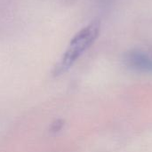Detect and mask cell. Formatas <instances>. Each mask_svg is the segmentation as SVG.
<instances>
[{
	"label": "cell",
	"mask_w": 152,
	"mask_h": 152,
	"mask_svg": "<svg viewBox=\"0 0 152 152\" xmlns=\"http://www.w3.org/2000/svg\"><path fill=\"white\" fill-rule=\"evenodd\" d=\"M126 65L137 72L152 73V57L141 51H131L125 56Z\"/></svg>",
	"instance_id": "2"
},
{
	"label": "cell",
	"mask_w": 152,
	"mask_h": 152,
	"mask_svg": "<svg viewBox=\"0 0 152 152\" xmlns=\"http://www.w3.org/2000/svg\"><path fill=\"white\" fill-rule=\"evenodd\" d=\"M101 24L94 20L80 29L70 40L66 51L54 65L53 76L59 77L67 72L81 55L94 43L100 33Z\"/></svg>",
	"instance_id": "1"
},
{
	"label": "cell",
	"mask_w": 152,
	"mask_h": 152,
	"mask_svg": "<svg viewBox=\"0 0 152 152\" xmlns=\"http://www.w3.org/2000/svg\"><path fill=\"white\" fill-rule=\"evenodd\" d=\"M63 126H64V121L62 119H56L55 121H53L51 124L50 132L53 133V134H56V133L60 132L62 129Z\"/></svg>",
	"instance_id": "3"
}]
</instances>
